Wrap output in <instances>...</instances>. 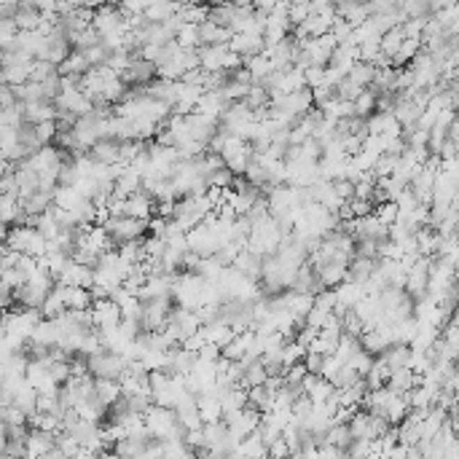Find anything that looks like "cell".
<instances>
[{
	"label": "cell",
	"mask_w": 459,
	"mask_h": 459,
	"mask_svg": "<svg viewBox=\"0 0 459 459\" xmlns=\"http://www.w3.org/2000/svg\"><path fill=\"white\" fill-rule=\"evenodd\" d=\"M6 247L43 258L49 253V239L38 226H11V228H6Z\"/></svg>",
	"instance_id": "6da1fadb"
},
{
	"label": "cell",
	"mask_w": 459,
	"mask_h": 459,
	"mask_svg": "<svg viewBox=\"0 0 459 459\" xmlns=\"http://www.w3.org/2000/svg\"><path fill=\"white\" fill-rule=\"evenodd\" d=\"M204 288H207V279L199 272H185V274H178L172 298H175L178 306L199 309L204 304Z\"/></svg>",
	"instance_id": "7a4b0ae2"
},
{
	"label": "cell",
	"mask_w": 459,
	"mask_h": 459,
	"mask_svg": "<svg viewBox=\"0 0 459 459\" xmlns=\"http://www.w3.org/2000/svg\"><path fill=\"white\" fill-rule=\"evenodd\" d=\"M127 366V357L118 352H111V349H100V352L89 355V373L97 379H121Z\"/></svg>",
	"instance_id": "3957f363"
},
{
	"label": "cell",
	"mask_w": 459,
	"mask_h": 459,
	"mask_svg": "<svg viewBox=\"0 0 459 459\" xmlns=\"http://www.w3.org/2000/svg\"><path fill=\"white\" fill-rule=\"evenodd\" d=\"M253 146L244 140V137H239V134H228V140H226V148H223V162L226 166L234 172V175H244L247 172V166L253 162Z\"/></svg>",
	"instance_id": "277c9868"
},
{
	"label": "cell",
	"mask_w": 459,
	"mask_h": 459,
	"mask_svg": "<svg viewBox=\"0 0 459 459\" xmlns=\"http://www.w3.org/2000/svg\"><path fill=\"white\" fill-rule=\"evenodd\" d=\"M172 295L166 298H153V301H143V314H140V322H143V331H164L166 322H169V314H172Z\"/></svg>",
	"instance_id": "5b68a950"
},
{
	"label": "cell",
	"mask_w": 459,
	"mask_h": 459,
	"mask_svg": "<svg viewBox=\"0 0 459 459\" xmlns=\"http://www.w3.org/2000/svg\"><path fill=\"white\" fill-rule=\"evenodd\" d=\"M102 226L111 231L113 239H116L118 244H121V242H132V239H143L148 231V221L132 218V215H111Z\"/></svg>",
	"instance_id": "8992f818"
},
{
	"label": "cell",
	"mask_w": 459,
	"mask_h": 459,
	"mask_svg": "<svg viewBox=\"0 0 459 459\" xmlns=\"http://www.w3.org/2000/svg\"><path fill=\"white\" fill-rule=\"evenodd\" d=\"M92 314H94V328L100 333L116 331L121 325V320H124L121 306L113 298H97L92 304Z\"/></svg>",
	"instance_id": "52a82bcc"
},
{
	"label": "cell",
	"mask_w": 459,
	"mask_h": 459,
	"mask_svg": "<svg viewBox=\"0 0 459 459\" xmlns=\"http://www.w3.org/2000/svg\"><path fill=\"white\" fill-rule=\"evenodd\" d=\"M333 293H336V314L344 317V314L352 312L366 298V285H360L355 279H344L341 285L333 288Z\"/></svg>",
	"instance_id": "ba28073f"
},
{
	"label": "cell",
	"mask_w": 459,
	"mask_h": 459,
	"mask_svg": "<svg viewBox=\"0 0 459 459\" xmlns=\"http://www.w3.org/2000/svg\"><path fill=\"white\" fill-rule=\"evenodd\" d=\"M156 75H159L156 62H150L146 56H134L132 65L121 73V78L127 81L132 89H137V86H150V84L156 81Z\"/></svg>",
	"instance_id": "9c48e42d"
},
{
	"label": "cell",
	"mask_w": 459,
	"mask_h": 459,
	"mask_svg": "<svg viewBox=\"0 0 459 459\" xmlns=\"http://www.w3.org/2000/svg\"><path fill=\"white\" fill-rule=\"evenodd\" d=\"M349 260L352 258L336 256L331 260H325V263H320V266H312L317 277H320V282H322V288H336L344 279H349Z\"/></svg>",
	"instance_id": "30bf717a"
},
{
	"label": "cell",
	"mask_w": 459,
	"mask_h": 459,
	"mask_svg": "<svg viewBox=\"0 0 459 459\" xmlns=\"http://www.w3.org/2000/svg\"><path fill=\"white\" fill-rule=\"evenodd\" d=\"M59 111L75 113V116H86L94 111V100L84 92L81 86H70V89H62V94L54 100Z\"/></svg>",
	"instance_id": "8fae6325"
},
{
	"label": "cell",
	"mask_w": 459,
	"mask_h": 459,
	"mask_svg": "<svg viewBox=\"0 0 459 459\" xmlns=\"http://www.w3.org/2000/svg\"><path fill=\"white\" fill-rule=\"evenodd\" d=\"M56 446V433L33 427L27 435V459H46V454Z\"/></svg>",
	"instance_id": "7c38bea8"
},
{
	"label": "cell",
	"mask_w": 459,
	"mask_h": 459,
	"mask_svg": "<svg viewBox=\"0 0 459 459\" xmlns=\"http://www.w3.org/2000/svg\"><path fill=\"white\" fill-rule=\"evenodd\" d=\"M56 282H62V285H78V288H92L94 285V266L70 258V263L65 266V272L59 274Z\"/></svg>",
	"instance_id": "4fadbf2b"
},
{
	"label": "cell",
	"mask_w": 459,
	"mask_h": 459,
	"mask_svg": "<svg viewBox=\"0 0 459 459\" xmlns=\"http://www.w3.org/2000/svg\"><path fill=\"white\" fill-rule=\"evenodd\" d=\"M89 156H92L97 164H121V140L116 137H102L89 148Z\"/></svg>",
	"instance_id": "5bb4252c"
},
{
	"label": "cell",
	"mask_w": 459,
	"mask_h": 459,
	"mask_svg": "<svg viewBox=\"0 0 459 459\" xmlns=\"http://www.w3.org/2000/svg\"><path fill=\"white\" fill-rule=\"evenodd\" d=\"M127 215L140 218V221H150V218L156 215V199H153L148 191L140 188L137 194L127 196Z\"/></svg>",
	"instance_id": "9a60e30c"
},
{
	"label": "cell",
	"mask_w": 459,
	"mask_h": 459,
	"mask_svg": "<svg viewBox=\"0 0 459 459\" xmlns=\"http://www.w3.org/2000/svg\"><path fill=\"white\" fill-rule=\"evenodd\" d=\"M339 17L357 27V24H363V22L373 17V3L371 0H344L339 6Z\"/></svg>",
	"instance_id": "2e32d148"
},
{
	"label": "cell",
	"mask_w": 459,
	"mask_h": 459,
	"mask_svg": "<svg viewBox=\"0 0 459 459\" xmlns=\"http://www.w3.org/2000/svg\"><path fill=\"white\" fill-rule=\"evenodd\" d=\"M228 46H231V52H237L247 59V56H256L266 49V38L256 36V33H234Z\"/></svg>",
	"instance_id": "e0dca14e"
},
{
	"label": "cell",
	"mask_w": 459,
	"mask_h": 459,
	"mask_svg": "<svg viewBox=\"0 0 459 459\" xmlns=\"http://www.w3.org/2000/svg\"><path fill=\"white\" fill-rule=\"evenodd\" d=\"M417 384H422V376L414 371V368H395L392 373H389V379H387V387H392L395 392H400V395H408L411 389Z\"/></svg>",
	"instance_id": "ac0fdd59"
},
{
	"label": "cell",
	"mask_w": 459,
	"mask_h": 459,
	"mask_svg": "<svg viewBox=\"0 0 459 459\" xmlns=\"http://www.w3.org/2000/svg\"><path fill=\"white\" fill-rule=\"evenodd\" d=\"M199 33H202V46H218V43H231L234 38V30L231 27H223L218 22L207 19L199 24Z\"/></svg>",
	"instance_id": "d6986e66"
},
{
	"label": "cell",
	"mask_w": 459,
	"mask_h": 459,
	"mask_svg": "<svg viewBox=\"0 0 459 459\" xmlns=\"http://www.w3.org/2000/svg\"><path fill=\"white\" fill-rule=\"evenodd\" d=\"M376 266H379V258H366V256H352L349 260V279H355V282H360V285H366L371 274L376 272Z\"/></svg>",
	"instance_id": "ffe728a7"
},
{
	"label": "cell",
	"mask_w": 459,
	"mask_h": 459,
	"mask_svg": "<svg viewBox=\"0 0 459 459\" xmlns=\"http://www.w3.org/2000/svg\"><path fill=\"white\" fill-rule=\"evenodd\" d=\"M263 258L266 256H258V253H253V250L244 247L231 266H237L242 274L253 277V279H260V277H263Z\"/></svg>",
	"instance_id": "44dd1931"
},
{
	"label": "cell",
	"mask_w": 459,
	"mask_h": 459,
	"mask_svg": "<svg viewBox=\"0 0 459 459\" xmlns=\"http://www.w3.org/2000/svg\"><path fill=\"white\" fill-rule=\"evenodd\" d=\"M148 92L153 94L156 100H164L169 105H175L178 102V94H180V81H175V78H156L150 86H148Z\"/></svg>",
	"instance_id": "7402d4cb"
},
{
	"label": "cell",
	"mask_w": 459,
	"mask_h": 459,
	"mask_svg": "<svg viewBox=\"0 0 459 459\" xmlns=\"http://www.w3.org/2000/svg\"><path fill=\"white\" fill-rule=\"evenodd\" d=\"M40 312H43V317H49V320H56V317H62V314L68 312V301H65V288H62V282L54 285V290H52L49 298L43 301Z\"/></svg>",
	"instance_id": "603a6c76"
},
{
	"label": "cell",
	"mask_w": 459,
	"mask_h": 459,
	"mask_svg": "<svg viewBox=\"0 0 459 459\" xmlns=\"http://www.w3.org/2000/svg\"><path fill=\"white\" fill-rule=\"evenodd\" d=\"M140 188H143V175L127 164L124 172L116 178V194H118V196H132V194H137Z\"/></svg>",
	"instance_id": "cb8c5ba5"
},
{
	"label": "cell",
	"mask_w": 459,
	"mask_h": 459,
	"mask_svg": "<svg viewBox=\"0 0 459 459\" xmlns=\"http://www.w3.org/2000/svg\"><path fill=\"white\" fill-rule=\"evenodd\" d=\"M94 387H97V398L108 405V408L124 395V387H121L118 379H97L94 376Z\"/></svg>",
	"instance_id": "d4e9b609"
},
{
	"label": "cell",
	"mask_w": 459,
	"mask_h": 459,
	"mask_svg": "<svg viewBox=\"0 0 459 459\" xmlns=\"http://www.w3.org/2000/svg\"><path fill=\"white\" fill-rule=\"evenodd\" d=\"M382 357L387 360V366L392 368H411V344H400V341H395V344H389L387 352H382Z\"/></svg>",
	"instance_id": "484cf974"
},
{
	"label": "cell",
	"mask_w": 459,
	"mask_h": 459,
	"mask_svg": "<svg viewBox=\"0 0 459 459\" xmlns=\"http://www.w3.org/2000/svg\"><path fill=\"white\" fill-rule=\"evenodd\" d=\"M234 454H244V457H263V454H269V446L266 441L260 438V433H253V435H247V438H242L237 443V449H234Z\"/></svg>",
	"instance_id": "4316f807"
},
{
	"label": "cell",
	"mask_w": 459,
	"mask_h": 459,
	"mask_svg": "<svg viewBox=\"0 0 459 459\" xmlns=\"http://www.w3.org/2000/svg\"><path fill=\"white\" fill-rule=\"evenodd\" d=\"M403 40H405L403 24H395L392 30H387L384 36H382V52H384V56L389 59V65H392V56L400 52Z\"/></svg>",
	"instance_id": "83f0119b"
},
{
	"label": "cell",
	"mask_w": 459,
	"mask_h": 459,
	"mask_svg": "<svg viewBox=\"0 0 459 459\" xmlns=\"http://www.w3.org/2000/svg\"><path fill=\"white\" fill-rule=\"evenodd\" d=\"M325 441L333 443V446H339L344 454H347V449L352 446V441H355V435H352V427H349V422H336L325 433Z\"/></svg>",
	"instance_id": "f1b7e54d"
},
{
	"label": "cell",
	"mask_w": 459,
	"mask_h": 459,
	"mask_svg": "<svg viewBox=\"0 0 459 459\" xmlns=\"http://www.w3.org/2000/svg\"><path fill=\"white\" fill-rule=\"evenodd\" d=\"M81 202H86V196L75 188V185H56L54 191V204L65 207V210H75Z\"/></svg>",
	"instance_id": "f546056e"
},
{
	"label": "cell",
	"mask_w": 459,
	"mask_h": 459,
	"mask_svg": "<svg viewBox=\"0 0 459 459\" xmlns=\"http://www.w3.org/2000/svg\"><path fill=\"white\" fill-rule=\"evenodd\" d=\"M269 382V368L263 363V357H258L253 363H247L244 366V379H242V384L244 387H256V384H266Z\"/></svg>",
	"instance_id": "4dcf8cb0"
},
{
	"label": "cell",
	"mask_w": 459,
	"mask_h": 459,
	"mask_svg": "<svg viewBox=\"0 0 459 459\" xmlns=\"http://www.w3.org/2000/svg\"><path fill=\"white\" fill-rule=\"evenodd\" d=\"M210 8L212 6H204V3H183L180 6V17L188 22V24H202L210 19Z\"/></svg>",
	"instance_id": "1f68e13d"
},
{
	"label": "cell",
	"mask_w": 459,
	"mask_h": 459,
	"mask_svg": "<svg viewBox=\"0 0 459 459\" xmlns=\"http://www.w3.org/2000/svg\"><path fill=\"white\" fill-rule=\"evenodd\" d=\"M373 75H376V65L363 62V59H357V62H355V68L349 70V78H352L355 84H360L363 89H368V86L373 84Z\"/></svg>",
	"instance_id": "d6a6232c"
},
{
	"label": "cell",
	"mask_w": 459,
	"mask_h": 459,
	"mask_svg": "<svg viewBox=\"0 0 459 459\" xmlns=\"http://www.w3.org/2000/svg\"><path fill=\"white\" fill-rule=\"evenodd\" d=\"M250 89H253V84H242L237 78H226L221 86V94L228 102H237V100H244L250 94Z\"/></svg>",
	"instance_id": "836d02e7"
},
{
	"label": "cell",
	"mask_w": 459,
	"mask_h": 459,
	"mask_svg": "<svg viewBox=\"0 0 459 459\" xmlns=\"http://www.w3.org/2000/svg\"><path fill=\"white\" fill-rule=\"evenodd\" d=\"M376 102H379V94L373 89H363V92L355 97V113L368 118L371 113H376Z\"/></svg>",
	"instance_id": "e575fe53"
},
{
	"label": "cell",
	"mask_w": 459,
	"mask_h": 459,
	"mask_svg": "<svg viewBox=\"0 0 459 459\" xmlns=\"http://www.w3.org/2000/svg\"><path fill=\"white\" fill-rule=\"evenodd\" d=\"M14 19H17L19 30H38L43 22V14H40V8H19Z\"/></svg>",
	"instance_id": "d590c367"
},
{
	"label": "cell",
	"mask_w": 459,
	"mask_h": 459,
	"mask_svg": "<svg viewBox=\"0 0 459 459\" xmlns=\"http://www.w3.org/2000/svg\"><path fill=\"white\" fill-rule=\"evenodd\" d=\"M178 43L185 49H199L202 46V33H199V24H188L185 22L183 30L178 33Z\"/></svg>",
	"instance_id": "8d00e7d4"
},
{
	"label": "cell",
	"mask_w": 459,
	"mask_h": 459,
	"mask_svg": "<svg viewBox=\"0 0 459 459\" xmlns=\"http://www.w3.org/2000/svg\"><path fill=\"white\" fill-rule=\"evenodd\" d=\"M398 156L400 153H382L379 159H376V164H373V178H389L392 172H395V166H398Z\"/></svg>",
	"instance_id": "74e56055"
},
{
	"label": "cell",
	"mask_w": 459,
	"mask_h": 459,
	"mask_svg": "<svg viewBox=\"0 0 459 459\" xmlns=\"http://www.w3.org/2000/svg\"><path fill=\"white\" fill-rule=\"evenodd\" d=\"M288 14H290V22L293 27H298L301 22L312 17V3L309 0H295V3H288Z\"/></svg>",
	"instance_id": "f35d334b"
},
{
	"label": "cell",
	"mask_w": 459,
	"mask_h": 459,
	"mask_svg": "<svg viewBox=\"0 0 459 459\" xmlns=\"http://www.w3.org/2000/svg\"><path fill=\"white\" fill-rule=\"evenodd\" d=\"M234 180H237V175L228 166H221V169H215V172L207 175V183L212 185V188H234Z\"/></svg>",
	"instance_id": "ab89813d"
},
{
	"label": "cell",
	"mask_w": 459,
	"mask_h": 459,
	"mask_svg": "<svg viewBox=\"0 0 459 459\" xmlns=\"http://www.w3.org/2000/svg\"><path fill=\"white\" fill-rule=\"evenodd\" d=\"M36 134H38V140H40L43 146H49V143H56V134H59V124H56V118H49V121H38V124H36Z\"/></svg>",
	"instance_id": "60d3db41"
},
{
	"label": "cell",
	"mask_w": 459,
	"mask_h": 459,
	"mask_svg": "<svg viewBox=\"0 0 459 459\" xmlns=\"http://www.w3.org/2000/svg\"><path fill=\"white\" fill-rule=\"evenodd\" d=\"M373 360H376V355H371L366 347L363 349H357L355 355H352V360H349L347 366H352L360 376H366L368 371H371V366H373Z\"/></svg>",
	"instance_id": "b9f144b4"
},
{
	"label": "cell",
	"mask_w": 459,
	"mask_h": 459,
	"mask_svg": "<svg viewBox=\"0 0 459 459\" xmlns=\"http://www.w3.org/2000/svg\"><path fill=\"white\" fill-rule=\"evenodd\" d=\"M360 379H363V376H360L355 368L344 366L341 371H339V373H336V376H333L331 382H333V387H336V389H347V387H352L355 382H360Z\"/></svg>",
	"instance_id": "7bdbcfd3"
},
{
	"label": "cell",
	"mask_w": 459,
	"mask_h": 459,
	"mask_svg": "<svg viewBox=\"0 0 459 459\" xmlns=\"http://www.w3.org/2000/svg\"><path fill=\"white\" fill-rule=\"evenodd\" d=\"M306 376H309V368H306L304 360L295 363V366H290V368H285V382H288V384H304Z\"/></svg>",
	"instance_id": "ee69618b"
},
{
	"label": "cell",
	"mask_w": 459,
	"mask_h": 459,
	"mask_svg": "<svg viewBox=\"0 0 459 459\" xmlns=\"http://www.w3.org/2000/svg\"><path fill=\"white\" fill-rule=\"evenodd\" d=\"M325 68H328V65H309V68L304 70V75H306V86H309V89H317V86L325 84Z\"/></svg>",
	"instance_id": "f6af8a7d"
},
{
	"label": "cell",
	"mask_w": 459,
	"mask_h": 459,
	"mask_svg": "<svg viewBox=\"0 0 459 459\" xmlns=\"http://www.w3.org/2000/svg\"><path fill=\"white\" fill-rule=\"evenodd\" d=\"M360 92H363V86H360V84H355L349 75H344V78H341V84L336 86V97H344V100H355Z\"/></svg>",
	"instance_id": "bcb514c9"
},
{
	"label": "cell",
	"mask_w": 459,
	"mask_h": 459,
	"mask_svg": "<svg viewBox=\"0 0 459 459\" xmlns=\"http://www.w3.org/2000/svg\"><path fill=\"white\" fill-rule=\"evenodd\" d=\"M341 146H344V150H347L349 156H355V153H360L366 148V134H344L341 137Z\"/></svg>",
	"instance_id": "7dc6e473"
},
{
	"label": "cell",
	"mask_w": 459,
	"mask_h": 459,
	"mask_svg": "<svg viewBox=\"0 0 459 459\" xmlns=\"http://www.w3.org/2000/svg\"><path fill=\"white\" fill-rule=\"evenodd\" d=\"M379 244L382 239H357V256H366V258H379Z\"/></svg>",
	"instance_id": "c3c4849f"
},
{
	"label": "cell",
	"mask_w": 459,
	"mask_h": 459,
	"mask_svg": "<svg viewBox=\"0 0 459 459\" xmlns=\"http://www.w3.org/2000/svg\"><path fill=\"white\" fill-rule=\"evenodd\" d=\"M325 357L328 355H322V352H314V349H306V357H304V363L309 368V373H322V366H325Z\"/></svg>",
	"instance_id": "681fc988"
},
{
	"label": "cell",
	"mask_w": 459,
	"mask_h": 459,
	"mask_svg": "<svg viewBox=\"0 0 459 459\" xmlns=\"http://www.w3.org/2000/svg\"><path fill=\"white\" fill-rule=\"evenodd\" d=\"M333 185H336V191H339L341 199H347L349 202V199L355 196V180H349V178H336Z\"/></svg>",
	"instance_id": "f907efd6"
},
{
	"label": "cell",
	"mask_w": 459,
	"mask_h": 459,
	"mask_svg": "<svg viewBox=\"0 0 459 459\" xmlns=\"http://www.w3.org/2000/svg\"><path fill=\"white\" fill-rule=\"evenodd\" d=\"M341 368H344V363H341V360H339L336 355H328V357H325V366H322V376L333 379V376H336V373H339Z\"/></svg>",
	"instance_id": "816d5d0a"
},
{
	"label": "cell",
	"mask_w": 459,
	"mask_h": 459,
	"mask_svg": "<svg viewBox=\"0 0 459 459\" xmlns=\"http://www.w3.org/2000/svg\"><path fill=\"white\" fill-rule=\"evenodd\" d=\"M454 279L459 282V258H457V263H454Z\"/></svg>",
	"instance_id": "f5cc1de1"
},
{
	"label": "cell",
	"mask_w": 459,
	"mask_h": 459,
	"mask_svg": "<svg viewBox=\"0 0 459 459\" xmlns=\"http://www.w3.org/2000/svg\"><path fill=\"white\" fill-rule=\"evenodd\" d=\"M454 234H457V237H459V221H457V228H454Z\"/></svg>",
	"instance_id": "db71d44e"
},
{
	"label": "cell",
	"mask_w": 459,
	"mask_h": 459,
	"mask_svg": "<svg viewBox=\"0 0 459 459\" xmlns=\"http://www.w3.org/2000/svg\"><path fill=\"white\" fill-rule=\"evenodd\" d=\"M285 3H295V0H285Z\"/></svg>",
	"instance_id": "11a10c76"
}]
</instances>
